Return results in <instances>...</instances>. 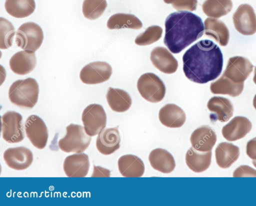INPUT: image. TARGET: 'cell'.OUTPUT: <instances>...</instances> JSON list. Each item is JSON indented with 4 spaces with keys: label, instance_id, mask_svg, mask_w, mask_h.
<instances>
[{
    "label": "cell",
    "instance_id": "obj_1",
    "mask_svg": "<svg viewBox=\"0 0 256 206\" xmlns=\"http://www.w3.org/2000/svg\"><path fill=\"white\" fill-rule=\"evenodd\" d=\"M182 61L186 77L194 82L204 84L220 75L223 56L216 44L204 39L196 43L185 52Z\"/></svg>",
    "mask_w": 256,
    "mask_h": 206
},
{
    "label": "cell",
    "instance_id": "obj_2",
    "mask_svg": "<svg viewBox=\"0 0 256 206\" xmlns=\"http://www.w3.org/2000/svg\"><path fill=\"white\" fill-rule=\"evenodd\" d=\"M164 44L173 53L178 54L200 38L204 27L202 18L186 10L169 14L165 23Z\"/></svg>",
    "mask_w": 256,
    "mask_h": 206
},
{
    "label": "cell",
    "instance_id": "obj_3",
    "mask_svg": "<svg viewBox=\"0 0 256 206\" xmlns=\"http://www.w3.org/2000/svg\"><path fill=\"white\" fill-rule=\"evenodd\" d=\"M38 94V84L36 79L30 77L14 81L8 90L10 101L25 109H32L36 105Z\"/></svg>",
    "mask_w": 256,
    "mask_h": 206
},
{
    "label": "cell",
    "instance_id": "obj_4",
    "mask_svg": "<svg viewBox=\"0 0 256 206\" xmlns=\"http://www.w3.org/2000/svg\"><path fill=\"white\" fill-rule=\"evenodd\" d=\"M91 137L82 125L71 124L66 127L65 136L58 142L60 149L66 152L76 153L84 152L89 146Z\"/></svg>",
    "mask_w": 256,
    "mask_h": 206
},
{
    "label": "cell",
    "instance_id": "obj_5",
    "mask_svg": "<svg viewBox=\"0 0 256 206\" xmlns=\"http://www.w3.org/2000/svg\"><path fill=\"white\" fill-rule=\"evenodd\" d=\"M16 42L24 50L34 52L42 45L44 33L40 26L34 22L22 24L16 32Z\"/></svg>",
    "mask_w": 256,
    "mask_h": 206
},
{
    "label": "cell",
    "instance_id": "obj_6",
    "mask_svg": "<svg viewBox=\"0 0 256 206\" xmlns=\"http://www.w3.org/2000/svg\"><path fill=\"white\" fill-rule=\"evenodd\" d=\"M137 88L142 97L151 103L161 101L166 91L163 81L153 73L142 75L138 80Z\"/></svg>",
    "mask_w": 256,
    "mask_h": 206
},
{
    "label": "cell",
    "instance_id": "obj_7",
    "mask_svg": "<svg viewBox=\"0 0 256 206\" xmlns=\"http://www.w3.org/2000/svg\"><path fill=\"white\" fill-rule=\"evenodd\" d=\"M82 120L85 132L92 137L98 134L106 127V115L102 105L92 104L84 110Z\"/></svg>",
    "mask_w": 256,
    "mask_h": 206
},
{
    "label": "cell",
    "instance_id": "obj_8",
    "mask_svg": "<svg viewBox=\"0 0 256 206\" xmlns=\"http://www.w3.org/2000/svg\"><path fill=\"white\" fill-rule=\"evenodd\" d=\"M2 138L10 143H18L24 137L22 117L18 112L8 111L2 116Z\"/></svg>",
    "mask_w": 256,
    "mask_h": 206
},
{
    "label": "cell",
    "instance_id": "obj_9",
    "mask_svg": "<svg viewBox=\"0 0 256 206\" xmlns=\"http://www.w3.org/2000/svg\"><path fill=\"white\" fill-rule=\"evenodd\" d=\"M112 74V68L104 61H94L86 65L81 70L80 78L86 84H97L108 80Z\"/></svg>",
    "mask_w": 256,
    "mask_h": 206
},
{
    "label": "cell",
    "instance_id": "obj_10",
    "mask_svg": "<svg viewBox=\"0 0 256 206\" xmlns=\"http://www.w3.org/2000/svg\"><path fill=\"white\" fill-rule=\"evenodd\" d=\"M26 135L32 144L38 149H44L48 140V130L44 121L38 116L32 115L24 123Z\"/></svg>",
    "mask_w": 256,
    "mask_h": 206
},
{
    "label": "cell",
    "instance_id": "obj_11",
    "mask_svg": "<svg viewBox=\"0 0 256 206\" xmlns=\"http://www.w3.org/2000/svg\"><path fill=\"white\" fill-rule=\"evenodd\" d=\"M232 19L235 28L240 33L251 35L256 32V15L251 5L246 3L239 5Z\"/></svg>",
    "mask_w": 256,
    "mask_h": 206
},
{
    "label": "cell",
    "instance_id": "obj_12",
    "mask_svg": "<svg viewBox=\"0 0 256 206\" xmlns=\"http://www.w3.org/2000/svg\"><path fill=\"white\" fill-rule=\"evenodd\" d=\"M254 65L242 56L230 57L222 75L236 83L244 82L252 71Z\"/></svg>",
    "mask_w": 256,
    "mask_h": 206
},
{
    "label": "cell",
    "instance_id": "obj_13",
    "mask_svg": "<svg viewBox=\"0 0 256 206\" xmlns=\"http://www.w3.org/2000/svg\"><path fill=\"white\" fill-rule=\"evenodd\" d=\"M4 159L10 168L24 170L32 165L33 154L29 149L24 147L10 148L4 151Z\"/></svg>",
    "mask_w": 256,
    "mask_h": 206
},
{
    "label": "cell",
    "instance_id": "obj_14",
    "mask_svg": "<svg viewBox=\"0 0 256 206\" xmlns=\"http://www.w3.org/2000/svg\"><path fill=\"white\" fill-rule=\"evenodd\" d=\"M63 167L68 177H84L90 168L88 157L83 153L70 155L66 158Z\"/></svg>",
    "mask_w": 256,
    "mask_h": 206
},
{
    "label": "cell",
    "instance_id": "obj_15",
    "mask_svg": "<svg viewBox=\"0 0 256 206\" xmlns=\"http://www.w3.org/2000/svg\"><path fill=\"white\" fill-rule=\"evenodd\" d=\"M150 59L154 66L164 73H174L178 68L176 59L164 47L158 46L154 48L151 51Z\"/></svg>",
    "mask_w": 256,
    "mask_h": 206
},
{
    "label": "cell",
    "instance_id": "obj_16",
    "mask_svg": "<svg viewBox=\"0 0 256 206\" xmlns=\"http://www.w3.org/2000/svg\"><path fill=\"white\" fill-rule=\"evenodd\" d=\"M120 137L118 128L104 129L98 134L96 140L98 150L102 154H112L120 147Z\"/></svg>",
    "mask_w": 256,
    "mask_h": 206
},
{
    "label": "cell",
    "instance_id": "obj_17",
    "mask_svg": "<svg viewBox=\"0 0 256 206\" xmlns=\"http://www.w3.org/2000/svg\"><path fill=\"white\" fill-rule=\"evenodd\" d=\"M252 128L250 121L244 116H236L223 127V137L228 141H234L244 138Z\"/></svg>",
    "mask_w": 256,
    "mask_h": 206
},
{
    "label": "cell",
    "instance_id": "obj_18",
    "mask_svg": "<svg viewBox=\"0 0 256 206\" xmlns=\"http://www.w3.org/2000/svg\"><path fill=\"white\" fill-rule=\"evenodd\" d=\"M190 141L195 150L208 152L212 150L216 142V135L210 126L203 125L192 133Z\"/></svg>",
    "mask_w": 256,
    "mask_h": 206
},
{
    "label": "cell",
    "instance_id": "obj_19",
    "mask_svg": "<svg viewBox=\"0 0 256 206\" xmlns=\"http://www.w3.org/2000/svg\"><path fill=\"white\" fill-rule=\"evenodd\" d=\"M208 109L212 112L210 118L212 121L224 122L232 116L234 107L230 101L220 96H214L208 101Z\"/></svg>",
    "mask_w": 256,
    "mask_h": 206
},
{
    "label": "cell",
    "instance_id": "obj_20",
    "mask_svg": "<svg viewBox=\"0 0 256 206\" xmlns=\"http://www.w3.org/2000/svg\"><path fill=\"white\" fill-rule=\"evenodd\" d=\"M9 65L11 70L16 74H28L33 71L36 65L35 53L26 50L17 52L10 58Z\"/></svg>",
    "mask_w": 256,
    "mask_h": 206
},
{
    "label": "cell",
    "instance_id": "obj_21",
    "mask_svg": "<svg viewBox=\"0 0 256 206\" xmlns=\"http://www.w3.org/2000/svg\"><path fill=\"white\" fill-rule=\"evenodd\" d=\"M158 118L161 123L168 128L181 127L186 120L183 110L174 104H167L160 110Z\"/></svg>",
    "mask_w": 256,
    "mask_h": 206
},
{
    "label": "cell",
    "instance_id": "obj_22",
    "mask_svg": "<svg viewBox=\"0 0 256 206\" xmlns=\"http://www.w3.org/2000/svg\"><path fill=\"white\" fill-rule=\"evenodd\" d=\"M148 160L153 169L164 174L172 172L176 167L172 155L162 148L153 150L149 155Z\"/></svg>",
    "mask_w": 256,
    "mask_h": 206
},
{
    "label": "cell",
    "instance_id": "obj_23",
    "mask_svg": "<svg viewBox=\"0 0 256 206\" xmlns=\"http://www.w3.org/2000/svg\"><path fill=\"white\" fill-rule=\"evenodd\" d=\"M118 168L120 174L125 177H140L144 172V165L138 157L126 155L118 160Z\"/></svg>",
    "mask_w": 256,
    "mask_h": 206
},
{
    "label": "cell",
    "instance_id": "obj_24",
    "mask_svg": "<svg viewBox=\"0 0 256 206\" xmlns=\"http://www.w3.org/2000/svg\"><path fill=\"white\" fill-rule=\"evenodd\" d=\"M205 35L214 38L220 45L226 46L229 41L230 33L226 25L216 18L208 17L204 21Z\"/></svg>",
    "mask_w": 256,
    "mask_h": 206
},
{
    "label": "cell",
    "instance_id": "obj_25",
    "mask_svg": "<svg viewBox=\"0 0 256 206\" xmlns=\"http://www.w3.org/2000/svg\"><path fill=\"white\" fill-rule=\"evenodd\" d=\"M240 154L239 148L233 144L220 143L215 150L216 162L221 168H228L236 162Z\"/></svg>",
    "mask_w": 256,
    "mask_h": 206
},
{
    "label": "cell",
    "instance_id": "obj_26",
    "mask_svg": "<svg viewBox=\"0 0 256 206\" xmlns=\"http://www.w3.org/2000/svg\"><path fill=\"white\" fill-rule=\"evenodd\" d=\"M186 163L190 170L195 173H202L210 166L212 151L200 152L190 148L186 154Z\"/></svg>",
    "mask_w": 256,
    "mask_h": 206
},
{
    "label": "cell",
    "instance_id": "obj_27",
    "mask_svg": "<svg viewBox=\"0 0 256 206\" xmlns=\"http://www.w3.org/2000/svg\"><path fill=\"white\" fill-rule=\"evenodd\" d=\"M107 102L111 109L116 112H124L130 107L132 98L126 91L109 87L106 94Z\"/></svg>",
    "mask_w": 256,
    "mask_h": 206
},
{
    "label": "cell",
    "instance_id": "obj_28",
    "mask_svg": "<svg viewBox=\"0 0 256 206\" xmlns=\"http://www.w3.org/2000/svg\"><path fill=\"white\" fill-rule=\"evenodd\" d=\"M244 83H236L222 75L210 83V90L214 94H227L232 97L240 95L244 89Z\"/></svg>",
    "mask_w": 256,
    "mask_h": 206
},
{
    "label": "cell",
    "instance_id": "obj_29",
    "mask_svg": "<svg viewBox=\"0 0 256 206\" xmlns=\"http://www.w3.org/2000/svg\"><path fill=\"white\" fill-rule=\"evenodd\" d=\"M4 7L10 15L24 18L31 15L36 9L34 0H6Z\"/></svg>",
    "mask_w": 256,
    "mask_h": 206
},
{
    "label": "cell",
    "instance_id": "obj_30",
    "mask_svg": "<svg viewBox=\"0 0 256 206\" xmlns=\"http://www.w3.org/2000/svg\"><path fill=\"white\" fill-rule=\"evenodd\" d=\"M106 26L110 29L123 28L138 29L142 27V24L134 14L118 13L112 15L108 18Z\"/></svg>",
    "mask_w": 256,
    "mask_h": 206
},
{
    "label": "cell",
    "instance_id": "obj_31",
    "mask_svg": "<svg viewBox=\"0 0 256 206\" xmlns=\"http://www.w3.org/2000/svg\"><path fill=\"white\" fill-rule=\"evenodd\" d=\"M232 8V0H206L202 5L204 13L213 18H219L226 15Z\"/></svg>",
    "mask_w": 256,
    "mask_h": 206
},
{
    "label": "cell",
    "instance_id": "obj_32",
    "mask_svg": "<svg viewBox=\"0 0 256 206\" xmlns=\"http://www.w3.org/2000/svg\"><path fill=\"white\" fill-rule=\"evenodd\" d=\"M106 7V0H84L82 11L84 17L94 20L103 14Z\"/></svg>",
    "mask_w": 256,
    "mask_h": 206
},
{
    "label": "cell",
    "instance_id": "obj_33",
    "mask_svg": "<svg viewBox=\"0 0 256 206\" xmlns=\"http://www.w3.org/2000/svg\"><path fill=\"white\" fill-rule=\"evenodd\" d=\"M16 34L12 24L6 19L0 18V48L6 49L12 46Z\"/></svg>",
    "mask_w": 256,
    "mask_h": 206
},
{
    "label": "cell",
    "instance_id": "obj_34",
    "mask_svg": "<svg viewBox=\"0 0 256 206\" xmlns=\"http://www.w3.org/2000/svg\"><path fill=\"white\" fill-rule=\"evenodd\" d=\"M162 29L158 25H152L148 27L146 30L138 35L134 40L136 44L145 46L151 44L162 37Z\"/></svg>",
    "mask_w": 256,
    "mask_h": 206
},
{
    "label": "cell",
    "instance_id": "obj_35",
    "mask_svg": "<svg viewBox=\"0 0 256 206\" xmlns=\"http://www.w3.org/2000/svg\"><path fill=\"white\" fill-rule=\"evenodd\" d=\"M167 4H172L178 11H194L196 9L198 0H163Z\"/></svg>",
    "mask_w": 256,
    "mask_h": 206
},
{
    "label": "cell",
    "instance_id": "obj_36",
    "mask_svg": "<svg viewBox=\"0 0 256 206\" xmlns=\"http://www.w3.org/2000/svg\"><path fill=\"white\" fill-rule=\"evenodd\" d=\"M234 177H256V170L247 165L238 167L233 173Z\"/></svg>",
    "mask_w": 256,
    "mask_h": 206
},
{
    "label": "cell",
    "instance_id": "obj_37",
    "mask_svg": "<svg viewBox=\"0 0 256 206\" xmlns=\"http://www.w3.org/2000/svg\"><path fill=\"white\" fill-rule=\"evenodd\" d=\"M246 153L250 159L256 160V137L250 140L247 143Z\"/></svg>",
    "mask_w": 256,
    "mask_h": 206
},
{
    "label": "cell",
    "instance_id": "obj_38",
    "mask_svg": "<svg viewBox=\"0 0 256 206\" xmlns=\"http://www.w3.org/2000/svg\"><path fill=\"white\" fill-rule=\"evenodd\" d=\"M253 81L254 83L256 84V66L254 68V76L253 78Z\"/></svg>",
    "mask_w": 256,
    "mask_h": 206
},
{
    "label": "cell",
    "instance_id": "obj_39",
    "mask_svg": "<svg viewBox=\"0 0 256 206\" xmlns=\"http://www.w3.org/2000/svg\"><path fill=\"white\" fill-rule=\"evenodd\" d=\"M253 106L256 109V94L254 95L253 99Z\"/></svg>",
    "mask_w": 256,
    "mask_h": 206
},
{
    "label": "cell",
    "instance_id": "obj_40",
    "mask_svg": "<svg viewBox=\"0 0 256 206\" xmlns=\"http://www.w3.org/2000/svg\"><path fill=\"white\" fill-rule=\"evenodd\" d=\"M252 164L256 168V160H254L252 161Z\"/></svg>",
    "mask_w": 256,
    "mask_h": 206
}]
</instances>
